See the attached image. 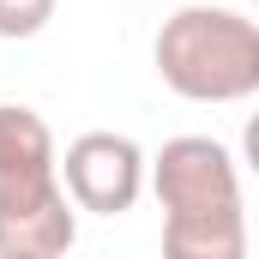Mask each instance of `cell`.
<instances>
[{
  "instance_id": "5b68a950",
  "label": "cell",
  "mask_w": 259,
  "mask_h": 259,
  "mask_svg": "<svg viewBox=\"0 0 259 259\" xmlns=\"http://www.w3.org/2000/svg\"><path fill=\"white\" fill-rule=\"evenodd\" d=\"M49 18H55V0H0V36H6V42L36 36Z\"/></svg>"
},
{
  "instance_id": "7a4b0ae2",
  "label": "cell",
  "mask_w": 259,
  "mask_h": 259,
  "mask_svg": "<svg viewBox=\"0 0 259 259\" xmlns=\"http://www.w3.org/2000/svg\"><path fill=\"white\" fill-rule=\"evenodd\" d=\"M78 205L61 187V151L36 109L0 103V259H66Z\"/></svg>"
},
{
  "instance_id": "6da1fadb",
  "label": "cell",
  "mask_w": 259,
  "mask_h": 259,
  "mask_svg": "<svg viewBox=\"0 0 259 259\" xmlns=\"http://www.w3.org/2000/svg\"><path fill=\"white\" fill-rule=\"evenodd\" d=\"M151 193L163 205V259H247L241 175L217 139H169L151 157Z\"/></svg>"
},
{
  "instance_id": "277c9868",
  "label": "cell",
  "mask_w": 259,
  "mask_h": 259,
  "mask_svg": "<svg viewBox=\"0 0 259 259\" xmlns=\"http://www.w3.org/2000/svg\"><path fill=\"white\" fill-rule=\"evenodd\" d=\"M145 175L151 163L127 133H78L61 157V187L72 193L78 211H97V217L133 211L145 193Z\"/></svg>"
},
{
  "instance_id": "3957f363",
  "label": "cell",
  "mask_w": 259,
  "mask_h": 259,
  "mask_svg": "<svg viewBox=\"0 0 259 259\" xmlns=\"http://www.w3.org/2000/svg\"><path fill=\"white\" fill-rule=\"evenodd\" d=\"M151 61L187 103H247L259 91V18L229 6H181L163 18Z\"/></svg>"
},
{
  "instance_id": "8992f818",
  "label": "cell",
  "mask_w": 259,
  "mask_h": 259,
  "mask_svg": "<svg viewBox=\"0 0 259 259\" xmlns=\"http://www.w3.org/2000/svg\"><path fill=\"white\" fill-rule=\"evenodd\" d=\"M241 157H247V169L259 175V115H247V127H241Z\"/></svg>"
}]
</instances>
